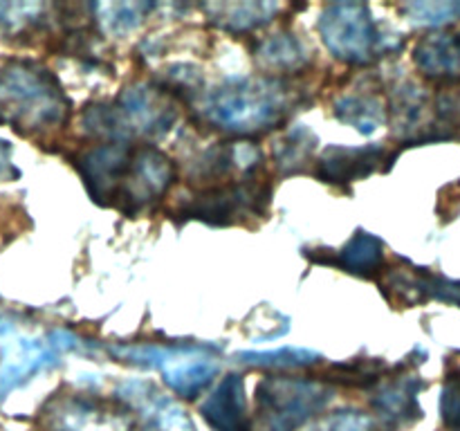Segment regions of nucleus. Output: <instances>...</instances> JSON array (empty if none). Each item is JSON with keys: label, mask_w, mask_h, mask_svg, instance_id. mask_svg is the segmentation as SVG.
Masks as SVG:
<instances>
[{"label": "nucleus", "mask_w": 460, "mask_h": 431, "mask_svg": "<svg viewBox=\"0 0 460 431\" xmlns=\"http://www.w3.org/2000/svg\"><path fill=\"white\" fill-rule=\"evenodd\" d=\"M296 106L286 81L270 76H232L211 90L202 103L207 119L236 135H259L277 128Z\"/></svg>", "instance_id": "obj_1"}, {"label": "nucleus", "mask_w": 460, "mask_h": 431, "mask_svg": "<svg viewBox=\"0 0 460 431\" xmlns=\"http://www.w3.org/2000/svg\"><path fill=\"white\" fill-rule=\"evenodd\" d=\"M70 99L57 76L34 61H12L0 67V119L18 130H48L61 126Z\"/></svg>", "instance_id": "obj_2"}, {"label": "nucleus", "mask_w": 460, "mask_h": 431, "mask_svg": "<svg viewBox=\"0 0 460 431\" xmlns=\"http://www.w3.org/2000/svg\"><path fill=\"white\" fill-rule=\"evenodd\" d=\"M111 353L124 362L139 366L160 368L162 377L173 393L182 398H196L218 375L220 364L207 346H111Z\"/></svg>", "instance_id": "obj_3"}, {"label": "nucleus", "mask_w": 460, "mask_h": 431, "mask_svg": "<svg viewBox=\"0 0 460 431\" xmlns=\"http://www.w3.org/2000/svg\"><path fill=\"white\" fill-rule=\"evenodd\" d=\"M335 391L323 382L301 377H265L256 391L261 431H296L323 411Z\"/></svg>", "instance_id": "obj_4"}, {"label": "nucleus", "mask_w": 460, "mask_h": 431, "mask_svg": "<svg viewBox=\"0 0 460 431\" xmlns=\"http://www.w3.org/2000/svg\"><path fill=\"white\" fill-rule=\"evenodd\" d=\"M79 346L72 332L54 330L48 339L21 335L12 326L0 328V400L58 364V357Z\"/></svg>", "instance_id": "obj_5"}, {"label": "nucleus", "mask_w": 460, "mask_h": 431, "mask_svg": "<svg viewBox=\"0 0 460 431\" xmlns=\"http://www.w3.org/2000/svg\"><path fill=\"white\" fill-rule=\"evenodd\" d=\"M317 30L332 57L353 66L371 63L385 45V36L364 3L328 4L319 13Z\"/></svg>", "instance_id": "obj_6"}, {"label": "nucleus", "mask_w": 460, "mask_h": 431, "mask_svg": "<svg viewBox=\"0 0 460 431\" xmlns=\"http://www.w3.org/2000/svg\"><path fill=\"white\" fill-rule=\"evenodd\" d=\"M272 189L265 180L247 175L236 184H220L196 193L187 205H182V216L202 220L207 224H234L247 214L265 216Z\"/></svg>", "instance_id": "obj_7"}, {"label": "nucleus", "mask_w": 460, "mask_h": 431, "mask_svg": "<svg viewBox=\"0 0 460 431\" xmlns=\"http://www.w3.org/2000/svg\"><path fill=\"white\" fill-rule=\"evenodd\" d=\"M175 180V166L155 146L133 148L128 171L121 180L117 207L128 214L142 211L151 202L160 200Z\"/></svg>", "instance_id": "obj_8"}, {"label": "nucleus", "mask_w": 460, "mask_h": 431, "mask_svg": "<svg viewBox=\"0 0 460 431\" xmlns=\"http://www.w3.org/2000/svg\"><path fill=\"white\" fill-rule=\"evenodd\" d=\"M117 110L130 137L135 133L144 137H162L173 128L178 119V106L173 97L164 88L151 84L128 85L117 97Z\"/></svg>", "instance_id": "obj_9"}, {"label": "nucleus", "mask_w": 460, "mask_h": 431, "mask_svg": "<svg viewBox=\"0 0 460 431\" xmlns=\"http://www.w3.org/2000/svg\"><path fill=\"white\" fill-rule=\"evenodd\" d=\"M49 431H130L133 418L121 407L88 395L57 398L45 409Z\"/></svg>", "instance_id": "obj_10"}, {"label": "nucleus", "mask_w": 460, "mask_h": 431, "mask_svg": "<svg viewBox=\"0 0 460 431\" xmlns=\"http://www.w3.org/2000/svg\"><path fill=\"white\" fill-rule=\"evenodd\" d=\"M130 157H133V146L128 142L99 144L79 157V162H76L79 173L84 178L90 198L97 205H117L121 180L128 171Z\"/></svg>", "instance_id": "obj_11"}, {"label": "nucleus", "mask_w": 460, "mask_h": 431, "mask_svg": "<svg viewBox=\"0 0 460 431\" xmlns=\"http://www.w3.org/2000/svg\"><path fill=\"white\" fill-rule=\"evenodd\" d=\"M200 413L216 431H250L245 380L238 373L225 377L205 400Z\"/></svg>", "instance_id": "obj_12"}, {"label": "nucleus", "mask_w": 460, "mask_h": 431, "mask_svg": "<svg viewBox=\"0 0 460 431\" xmlns=\"http://www.w3.org/2000/svg\"><path fill=\"white\" fill-rule=\"evenodd\" d=\"M119 398L137 409L155 431H196L187 413L160 393L151 382H128L119 389Z\"/></svg>", "instance_id": "obj_13"}, {"label": "nucleus", "mask_w": 460, "mask_h": 431, "mask_svg": "<svg viewBox=\"0 0 460 431\" xmlns=\"http://www.w3.org/2000/svg\"><path fill=\"white\" fill-rule=\"evenodd\" d=\"M382 160H385V148L377 144L359 148L328 146L319 155L317 175L323 182L349 184L371 175Z\"/></svg>", "instance_id": "obj_14"}, {"label": "nucleus", "mask_w": 460, "mask_h": 431, "mask_svg": "<svg viewBox=\"0 0 460 431\" xmlns=\"http://www.w3.org/2000/svg\"><path fill=\"white\" fill-rule=\"evenodd\" d=\"M422 389V382L413 375L395 377L377 389L373 395V409L377 416L385 420L386 427H402L420 418V407H418V391Z\"/></svg>", "instance_id": "obj_15"}, {"label": "nucleus", "mask_w": 460, "mask_h": 431, "mask_svg": "<svg viewBox=\"0 0 460 431\" xmlns=\"http://www.w3.org/2000/svg\"><path fill=\"white\" fill-rule=\"evenodd\" d=\"M413 61L434 79H458L460 76V31H438L420 39L413 49Z\"/></svg>", "instance_id": "obj_16"}, {"label": "nucleus", "mask_w": 460, "mask_h": 431, "mask_svg": "<svg viewBox=\"0 0 460 431\" xmlns=\"http://www.w3.org/2000/svg\"><path fill=\"white\" fill-rule=\"evenodd\" d=\"M279 3L243 0V3H209L205 4L207 18L229 34H245L256 27L268 25L279 12Z\"/></svg>", "instance_id": "obj_17"}, {"label": "nucleus", "mask_w": 460, "mask_h": 431, "mask_svg": "<svg viewBox=\"0 0 460 431\" xmlns=\"http://www.w3.org/2000/svg\"><path fill=\"white\" fill-rule=\"evenodd\" d=\"M427 108H429V101H427V94L422 92V88H418L411 81L395 85L394 97H391V115H394L391 119H394L398 135L425 142L420 133L425 128Z\"/></svg>", "instance_id": "obj_18"}, {"label": "nucleus", "mask_w": 460, "mask_h": 431, "mask_svg": "<svg viewBox=\"0 0 460 431\" xmlns=\"http://www.w3.org/2000/svg\"><path fill=\"white\" fill-rule=\"evenodd\" d=\"M256 61L274 75H290L308 66V52L296 36L274 34L256 48Z\"/></svg>", "instance_id": "obj_19"}, {"label": "nucleus", "mask_w": 460, "mask_h": 431, "mask_svg": "<svg viewBox=\"0 0 460 431\" xmlns=\"http://www.w3.org/2000/svg\"><path fill=\"white\" fill-rule=\"evenodd\" d=\"M335 117L344 124L358 128L362 135H371L385 121V106L371 94H349L335 103Z\"/></svg>", "instance_id": "obj_20"}, {"label": "nucleus", "mask_w": 460, "mask_h": 431, "mask_svg": "<svg viewBox=\"0 0 460 431\" xmlns=\"http://www.w3.org/2000/svg\"><path fill=\"white\" fill-rule=\"evenodd\" d=\"M317 144L319 139L313 130L305 128L304 124L296 126V128L288 130V133L274 144V162H277V166L283 173H295V171H301L308 164Z\"/></svg>", "instance_id": "obj_21"}, {"label": "nucleus", "mask_w": 460, "mask_h": 431, "mask_svg": "<svg viewBox=\"0 0 460 431\" xmlns=\"http://www.w3.org/2000/svg\"><path fill=\"white\" fill-rule=\"evenodd\" d=\"M382 242L367 232H358L340 251V265L353 274H373L382 265Z\"/></svg>", "instance_id": "obj_22"}, {"label": "nucleus", "mask_w": 460, "mask_h": 431, "mask_svg": "<svg viewBox=\"0 0 460 431\" xmlns=\"http://www.w3.org/2000/svg\"><path fill=\"white\" fill-rule=\"evenodd\" d=\"M148 9H153L151 3H99L94 4L97 21L102 30L111 36H124L139 27Z\"/></svg>", "instance_id": "obj_23"}, {"label": "nucleus", "mask_w": 460, "mask_h": 431, "mask_svg": "<svg viewBox=\"0 0 460 431\" xmlns=\"http://www.w3.org/2000/svg\"><path fill=\"white\" fill-rule=\"evenodd\" d=\"M234 357L250 366H268V368H299V366H313V364L322 362V355L317 350L310 348H296V346H286V348L277 350H241Z\"/></svg>", "instance_id": "obj_24"}, {"label": "nucleus", "mask_w": 460, "mask_h": 431, "mask_svg": "<svg viewBox=\"0 0 460 431\" xmlns=\"http://www.w3.org/2000/svg\"><path fill=\"white\" fill-rule=\"evenodd\" d=\"M404 16L420 27H445L460 21V0H418L402 7Z\"/></svg>", "instance_id": "obj_25"}, {"label": "nucleus", "mask_w": 460, "mask_h": 431, "mask_svg": "<svg viewBox=\"0 0 460 431\" xmlns=\"http://www.w3.org/2000/svg\"><path fill=\"white\" fill-rule=\"evenodd\" d=\"M43 3H0V30L7 34H18L43 21Z\"/></svg>", "instance_id": "obj_26"}, {"label": "nucleus", "mask_w": 460, "mask_h": 431, "mask_svg": "<svg viewBox=\"0 0 460 431\" xmlns=\"http://www.w3.org/2000/svg\"><path fill=\"white\" fill-rule=\"evenodd\" d=\"M319 431H373V420L362 411H337L322 422Z\"/></svg>", "instance_id": "obj_27"}, {"label": "nucleus", "mask_w": 460, "mask_h": 431, "mask_svg": "<svg viewBox=\"0 0 460 431\" xmlns=\"http://www.w3.org/2000/svg\"><path fill=\"white\" fill-rule=\"evenodd\" d=\"M440 413L449 429L460 431V375H449L443 386Z\"/></svg>", "instance_id": "obj_28"}, {"label": "nucleus", "mask_w": 460, "mask_h": 431, "mask_svg": "<svg viewBox=\"0 0 460 431\" xmlns=\"http://www.w3.org/2000/svg\"><path fill=\"white\" fill-rule=\"evenodd\" d=\"M382 364H373V362H350V364H341L337 366V377L340 382H346V384H355V386H368L377 380L380 375Z\"/></svg>", "instance_id": "obj_29"}, {"label": "nucleus", "mask_w": 460, "mask_h": 431, "mask_svg": "<svg viewBox=\"0 0 460 431\" xmlns=\"http://www.w3.org/2000/svg\"><path fill=\"white\" fill-rule=\"evenodd\" d=\"M18 169L12 164V144L7 139H0V180L16 178Z\"/></svg>", "instance_id": "obj_30"}, {"label": "nucleus", "mask_w": 460, "mask_h": 431, "mask_svg": "<svg viewBox=\"0 0 460 431\" xmlns=\"http://www.w3.org/2000/svg\"><path fill=\"white\" fill-rule=\"evenodd\" d=\"M0 124H3V119H0Z\"/></svg>", "instance_id": "obj_31"}]
</instances>
